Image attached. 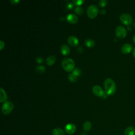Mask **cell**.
Segmentation results:
<instances>
[{
	"mask_svg": "<svg viewBox=\"0 0 135 135\" xmlns=\"http://www.w3.org/2000/svg\"><path fill=\"white\" fill-rule=\"evenodd\" d=\"M104 86L105 92L108 95H113L115 94L116 90V87L115 83L113 79L110 78L107 79L105 81Z\"/></svg>",
	"mask_w": 135,
	"mask_h": 135,
	"instance_id": "cell-1",
	"label": "cell"
},
{
	"mask_svg": "<svg viewBox=\"0 0 135 135\" xmlns=\"http://www.w3.org/2000/svg\"><path fill=\"white\" fill-rule=\"evenodd\" d=\"M62 66L66 71L70 72L74 69L75 63L72 59L65 58L62 61Z\"/></svg>",
	"mask_w": 135,
	"mask_h": 135,
	"instance_id": "cell-2",
	"label": "cell"
},
{
	"mask_svg": "<svg viewBox=\"0 0 135 135\" xmlns=\"http://www.w3.org/2000/svg\"><path fill=\"white\" fill-rule=\"evenodd\" d=\"M98 8L95 5H90L87 9V15L90 19L95 18L98 13Z\"/></svg>",
	"mask_w": 135,
	"mask_h": 135,
	"instance_id": "cell-3",
	"label": "cell"
},
{
	"mask_svg": "<svg viewBox=\"0 0 135 135\" xmlns=\"http://www.w3.org/2000/svg\"><path fill=\"white\" fill-rule=\"evenodd\" d=\"M13 104L10 101H6L4 103L2 108V111L4 115L9 114L13 109Z\"/></svg>",
	"mask_w": 135,
	"mask_h": 135,
	"instance_id": "cell-4",
	"label": "cell"
},
{
	"mask_svg": "<svg viewBox=\"0 0 135 135\" xmlns=\"http://www.w3.org/2000/svg\"><path fill=\"white\" fill-rule=\"evenodd\" d=\"M120 21L127 26H130L132 23V16L128 13H123L120 15Z\"/></svg>",
	"mask_w": 135,
	"mask_h": 135,
	"instance_id": "cell-5",
	"label": "cell"
},
{
	"mask_svg": "<svg viewBox=\"0 0 135 135\" xmlns=\"http://www.w3.org/2000/svg\"><path fill=\"white\" fill-rule=\"evenodd\" d=\"M127 31L122 26H118L116 29V35L119 38H123L126 36Z\"/></svg>",
	"mask_w": 135,
	"mask_h": 135,
	"instance_id": "cell-6",
	"label": "cell"
},
{
	"mask_svg": "<svg viewBox=\"0 0 135 135\" xmlns=\"http://www.w3.org/2000/svg\"><path fill=\"white\" fill-rule=\"evenodd\" d=\"M92 91L95 95L100 97H103L105 93V91L99 86H94L92 88Z\"/></svg>",
	"mask_w": 135,
	"mask_h": 135,
	"instance_id": "cell-7",
	"label": "cell"
},
{
	"mask_svg": "<svg viewBox=\"0 0 135 135\" xmlns=\"http://www.w3.org/2000/svg\"><path fill=\"white\" fill-rule=\"evenodd\" d=\"M65 131L68 134H73L76 131V127L73 123H69L65 126Z\"/></svg>",
	"mask_w": 135,
	"mask_h": 135,
	"instance_id": "cell-8",
	"label": "cell"
},
{
	"mask_svg": "<svg viewBox=\"0 0 135 135\" xmlns=\"http://www.w3.org/2000/svg\"><path fill=\"white\" fill-rule=\"evenodd\" d=\"M68 42L71 46L76 47L78 44L79 40L75 36H70L68 39Z\"/></svg>",
	"mask_w": 135,
	"mask_h": 135,
	"instance_id": "cell-9",
	"label": "cell"
},
{
	"mask_svg": "<svg viewBox=\"0 0 135 135\" xmlns=\"http://www.w3.org/2000/svg\"><path fill=\"white\" fill-rule=\"evenodd\" d=\"M132 46L129 43H126L123 44L121 47V52L124 54H128L130 53L132 50Z\"/></svg>",
	"mask_w": 135,
	"mask_h": 135,
	"instance_id": "cell-10",
	"label": "cell"
},
{
	"mask_svg": "<svg viewBox=\"0 0 135 135\" xmlns=\"http://www.w3.org/2000/svg\"><path fill=\"white\" fill-rule=\"evenodd\" d=\"M66 18L68 22L72 24L77 23L78 20V17L76 15L73 14H70L69 15H68L66 16Z\"/></svg>",
	"mask_w": 135,
	"mask_h": 135,
	"instance_id": "cell-11",
	"label": "cell"
},
{
	"mask_svg": "<svg viewBox=\"0 0 135 135\" xmlns=\"http://www.w3.org/2000/svg\"><path fill=\"white\" fill-rule=\"evenodd\" d=\"M61 51L62 54L66 55L69 54L70 52V49L68 46L66 44H63L61 48Z\"/></svg>",
	"mask_w": 135,
	"mask_h": 135,
	"instance_id": "cell-12",
	"label": "cell"
},
{
	"mask_svg": "<svg viewBox=\"0 0 135 135\" xmlns=\"http://www.w3.org/2000/svg\"><path fill=\"white\" fill-rule=\"evenodd\" d=\"M135 128L133 126H130L127 128L125 130V135H134Z\"/></svg>",
	"mask_w": 135,
	"mask_h": 135,
	"instance_id": "cell-13",
	"label": "cell"
},
{
	"mask_svg": "<svg viewBox=\"0 0 135 135\" xmlns=\"http://www.w3.org/2000/svg\"><path fill=\"white\" fill-rule=\"evenodd\" d=\"M0 90H1V91H0V98H1V100L0 101H1V103L5 102L7 99V93L2 88H0Z\"/></svg>",
	"mask_w": 135,
	"mask_h": 135,
	"instance_id": "cell-14",
	"label": "cell"
},
{
	"mask_svg": "<svg viewBox=\"0 0 135 135\" xmlns=\"http://www.w3.org/2000/svg\"><path fill=\"white\" fill-rule=\"evenodd\" d=\"M52 134L53 135H65L64 131L60 128H56L54 129L52 131Z\"/></svg>",
	"mask_w": 135,
	"mask_h": 135,
	"instance_id": "cell-15",
	"label": "cell"
},
{
	"mask_svg": "<svg viewBox=\"0 0 135 135\" xmlns=\"http://www.w3.org/2000/svg\"><path fill=\"white\" fill-rule=\"evenodd\" d=\"M47 63L49 65H52L55 61V58L53 55H50L47 58Z\"/></svg>",
	"mask_w": 135,
	"mask_h": 135,
	"instance_id": "cell-16",
	"label": "cell"
},
{
	"mask_svg": "<svg viewBox=\"0 0 135 135\" xmlns=\"http://www.w3.org/2000/svg\"><path fill=\"white\" fill-rule=\"evenodd\" d=\"M85 44L89 48H92L94 46V41L91 39H87L85 42Z\"/></svg>",
	"mask_w": 135,
	"mask_h": 135,
	"instance_id": "cell-17",
	"label": "cell"
},
{
	"mask_svg": "<svg viewBox=\"0 0 135 135\" xmlns=\"http://www.w3.org/2000/svg\"><path fill=\"white\" fill-rule=\"evenodd\" d=\"M83 129L85 131H89L91 129V127H92V125H91V122L90 121H88L85 122L83 123Z\"/></svg>",
	"mask_w": 135,
	"mask_h": 135,
	"instance_id": "cell-18",
	"label": "cell"
},
{
	"mask_svg": "<svg viewBox=\"0 0 135 135\" xmlns=\"http://www.w3.org/2000/svg\"><path fill=\"white\" fill-rule=\"evenodd\" d=\"M36 71L39 74H42L46 71V68L43 65H38L36 67Z\"/></svg>",
	"mask_w": 135,
	"mask_h": 135,
	"instance_id": "cell-19",
	"label": "cell"
},
{
	"mask_svg": "<svg viewBox=\"0 0 135 135\" xmlns=\"http://www.w3.org/2000/svg\"><path fill=\"white\" fill-rule=\"evenodd\" d=\"M68 78L70 80V81L72 82H76L77 81V77L75 75H74L72 73V74H70L69 75Z\"/></svg>",
	"mask_w": 135,
	"mask_h": 135,
	"instance_id": "cell-20",
	"label": "cell"
},
{
	"mask_svg": "<svg viewBox=\"0 0 135 135\" xmlns=\"http://www.w3.org/2000/svg\"><path fill=\"white\" fill-rule=\"evenodd\" d=\"M75 12L78 14H82L83 13V9L80 7H78L75 9Z\"/></svg>",
	"mask_w": 135,
	"mask_h": 135,
	"instance_id": "cell-21",
	"label": "cell"
},
{
	"mask_svg": "<svg viewBox=\"0 0 135 135\" xmlns=\"http://www.w3.org/2000/svg\"><path fill=\"white\" fill-rule=\"evenodd\" d=\"M107 3L106 0H100L99 2V5L101 7H105L107 4Z\"/></svg>",
	"mask_w": 135,
	"mask_h": 135,
	"instance_id": "cell-22",
	"label": "cell"
},
{
	"mask_svg": "<svg viewBox=\"0 0 135 135\" xmlns=\"http://www.w3.org/2000/svg\"><path fill=\"white\" fill-rule=\"evenodd\" d=\"M81 73V70H80V69H79V68H76V69L74 70V71H73V72H72V74H73L74 75H75L76 76H77V77L79 76L80 75Z\"/></svg>",
	"mask_w": 135,
	"mask_h": 135,
	"instance_id": "cell-23",
	"label": "cell"
},
{
	"mask_svg": "<svg viewBox=\"0 0 135 135\" xmlns=\"http://www.w3.org/2000/svg\"><path fill=\"white\" fill-rule=\"evenodd\" d=\"M72 2L74 4L77 6H80L84 2V1H83V0H74V1H72Z\"/></svg>",
	"mask_w": 135,
	"mask_h": 135,
	"instance_id": "cell-24",
	"label": "cell"
},
{
	"mask_svg": "<svg viewBox=\"0 0 135 135\" xmlns=\"http://www.w3.org/2000/svg\"><path fill=\"white\" fill-rule=\"evenodd\" d=\"M4 46H5V44L2 41H0V50H2L4 48Z\"/></svg>",
	"mask_w": 135,
	"mask_h": 135,
	"instance_id": "cell-25",
	"label": "cell"
},
{
	"mask_svg": "<svg viewBox=\"0 0 135 135\" xmlns=\"http://www.w3.org/2000/svg\"><path fill=\"white\" fill-rule=\"evenodd\" d=\"M36 60H37V62L39 63H41L43 62V58H41V57H38V58H37Z\"/></svg>",
	"mask_w": 135,
	"mask_h": 135,
	"instance_id": "cell-26",
	"label": "cell"
},
{
	"mask_svg": "<svg viewBox=\"0 0 135 135\" xmlns=\"http://www.w3.org/2000/svg\"><path fill=\"white\" fill-rule=\"evenodd\" d=\"M19 2V0H12V1H11V3L12 4H17Z\"/></svg>",
	"mask_w": 135,
	"mask_h": 135,
	"instance_id": "cell-27",
	"label": "cell"
},
{
	"mask_svg": "<svg viewBox=\"0 0 135 135\" xmlns=\"http://www.w3.org/2000/svg\"><path fill=\"white\" fill-rule=\"evenodd\" d=\"M67 7H68V8L69 9H71L73 8V7H74L73 4H72V3H69L68 4Z\"/></svg>",
	"mask_w": 135,
	"mask_h": 135,
	"instance_id": "cell-28",
	"label": "cell"
},
{
	"mask_svg": "<svg viewBox=\"0 0 135 135\" xmlns=\"http://www.w3.org/2000/svg\"><path fill=\"white\" fill-rule=\"evenodd\" d=\"M100 13H101V14H104L106 13V11L105 9H102V10H101V11H100Z\"/></svg>",
	"mask_w": 135,
	"mask_h": 135,
	"instance_id": "cell-29",
	"label": "cell"
},
{
	"mask_svg": "<svg viewBox=\"0 0 135 135\" xmlns=\"http://www.w3.org/2000/svg\"><path fill=\"white\" fill-rule=\"evenodd\" d=\"M132 54H133V56L134 57V58H135V48L133 49V52H132Z\"/></svg>",
	"mask_w": 135,
	"mask_h": 135,
	"instance_id": "cell-30",
	"label": "cell"
},
{
	"mask_svg": "<svg viewBox=\"0 0 135 135\" xmlns=\"http://www.w3.org/2000/svg\"><path fill=\"white\" fill-rule=\"evenodd\" d=\"M81 135H87V133H86V132H82V133H81Z\"/></svg>",
	"mask_w": 135,
	"mask_h": 135,
	"instance_id": "cell-31",
	"label": "cell"
},
{
	"mask_svg": "<svg viewBox=\"0 0 135 135\" xmlns=\"http://www.w3.org/2000/svg\"><path fill=\"white\" fill-rule=\"evenodd\" d=\"M132 40H133V41H134V42L135 43V35L133 36V38H132Z\"/></svg>",
	"mask_w": 135,
	"mask_h": 135,
	"instance_id": "cell-32",
	"label": "cell"
},
{
	"mask_svg": "<svg viewBox=\"0 0 135 135\" xmlns=\"http://www.w3.org/2000/svg\"><path fill=\"white\" fill-rule=\"evenodd\" d=\"M133 26H134V27H135V21L133 22Z\"/></svg>",
	"mask_w": 135,
	"mask_h": 135,
	"instance_id": "cell-33",
	"label": "cell"
}]
</instances>
